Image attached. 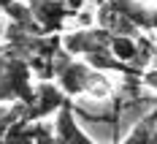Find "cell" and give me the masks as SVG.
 Listing matches in <instances>:
<instances>
[{"mask_svg":"<svg viewBox=\"0 0 157 144\" xmlns=\"http://www.w3.org/2000/svg\"><path fill=\"white\" fill-rule=\"evenodd\" d=\"M152 144H157V125H155V130H152Z\"/></svg>","mask_w":157,"mask_h":144,"instance_id":"obj_14","label":"cell"},{"mask_svg":"<svg viewBox=\"0 0 157 144\" xmlns=\"http://www.w3.org/2000/svg\"><path fill=\"white\" fill-rule=\"evenodd\" d=\"M109 52H111V57H117L119 63H125V65H130V68H136V71H141V68H138V41H136V38H127V35H111ZM141 74H144V71H141Z\"/></svg>","mask_w":157,"mask_h":144,"instance_id":"obj_7","label":"cell"},{"mask_svg":"<svg viewBox=\"0 0 157 144\" xmlns=\"http://www.w3.org/2000/svg\"><path fill=\"white\" fill-rule=\"evenodd\" d=\"M109 41L111 35L103 27H84L60 35V49L71 57H87L95 52H109Z\"/></svg>","mask_w":157,"mask_h":144,"instance_id":"obj_4","label":"cell"},{"mask_svg":"<svg viewBox=\"0 0 157 144\" xmlns=\"http://www.w3.org/2000/svg\"><path fill=\"white\" fill-rule=\"evenodd\" d=\"M141 84H146L149 90H157V68L144 71V74H141Z\"/></svg>","mask_w":157,"mask_h":144,"instance_id":"obj_11","label":"cell"},{"mask_svg":"<svg viewBox=\"0 0 157 144\" xmlns=\"http://www.w3.org/2000/svg\"><path fill=\"white\" fill-rule=\"evenodd\" d=\"M54 136L60 139V144H95L84 130H81V125L76 122V114H73V103L68 101L65 106H60L57 109V114H54Z\"/></svg>","mask_w":157,"mask_h":144,"instance_id":"obj_6","label":"cell"},{"mask_svg":"<svg viewBox=\"0 0 157 144\" xmlns=\"http://www.w3.org/2000/svg\"><path fill=\"white\" fill-rule=\"evenodd\" d=\"M149 33H157V8H149Z\"/></svg>","mask_w":157,"mask_h":144,"instance_id":"obj_12","label":"cell"},{"mask_svg":"<svg viewBox=\"0 0 157 144\" xmlns=\"http://www.w3.org/2000/svg\"><path fill=\"white\" fill-rule=\"evenodd\" d=\"M30 65L14 54L11 49L0 46V101H16V103H30L33 98V82H30Z\"/></svg>","mask_w":157,"mask_h":144,"instance_id":"obj_1","label":"cell"},{"mask_svg":"<svg viewBox=\"0 0 157 144\" xmlns=\"http://www.w3.org/2000/svg\"><path fill=\"white\" fill-rule=\"evenodd\" d=\"M103 3H111V0H103Z\"/></svg>","mask_w":157,"mask_h":144,"instance_id":"obj_16","label":"cell"},{"mask_svg":"<svg viewBox=\"0 0 157 144\" xmlns=\"http://www.w3.org/2000/svg\"><path fill=\"white\" fill-rule=\"evenodd\" d=\"M54 79H57V87L63 90L65 98H73L92 90L95 82H100V74L92 71L84 60H73L71 54H65L60 49L54 57Z\"/></svg>","mask_w":157,"mask_h":144,"instance_id":"obj_2","label":"cell"},{"mask_svg":"<svg viewBox=\"0 0 157 144\" xmlns=\"http://www.w3.org/2000/svg\"><path fill=\"white\" fill-rule=\"evenodd\" d=\"M25 3L44 35H60L65 30V19L73 16L63 0H25Z\"/></svg>","mask_w":157,"mask_h":144,"instance_id":"obj_5","label":"cell"},{"mask_svg":"<svg viewBox=\"0 0 157 144\" xmlns=\"http://www.w3.org/2000/svg\"><path fill=\"white\" fill-rule=\"evenodd\" d=\"M11 3H14V0H0V11H6V8H8Z\"/></svg>","mask_w":157,"mask_h":144,"instance_id":"obj_13","label":"cell"},{"mask_svg":"<svg viewBox=\"0 0 157 144\" xmlns=\"http://www.w3.org/2000/svg\"><path fill=\"white\" fill-rule=\"evenodd\" d=\"M71 98L63 95V90L52 82H41L38 87H33V98L30 103H22L25 112H22V120L25 122H44L46 117H54L60 106H65Z\"/></svg>","mask_w":157,"mask_h":144,"instance_id":"obj_3","label":"cell"},{"mask_svg":"<svg viewBox=\"0 0 157 144\" xmlns=\"http://www.w3.org/2000/svg\"><path fill=\"white\" fill-rule=\"evenodd\" d=\"M33 130H35V144H60V139L54 136L49 122H35Z\"/></svg>","mask_w":157,"mask_h":144,"instance_id":"obj_10","label":"cell"},{"mask_svg":"<svg viewBox=\"0 0 157 144\" xmlns=\"http://www.w3.org/2000/svg\"><path fill=\"white\" fill-rule=\"evenodd\" d=\"M155 125H157V106L149 114H144L141 120L133 125V130L125 136L122 144H152V130H155Z\"/></svg>","mask_w":157,"mask_h":144,"instance_id":"obj_8","label":"cell"},{"mask_svg":"<svg viewBox=\"0 0 157 144\" xmlns=\"http://www.w3.org/2000/svg\"><path fill=\"white\" fill-rule=\"evenodd\" d=\"M35 122H25V120H16L14 125H8L6 133L0 136V144H35Z\"/></svg>","mask_w":157,"mask_h":144,"instance_id":"obj_9","label":"cell"},{"mask_svg":"<svg viewBox=\"0 0 157 144\" xmlns=\"http://www.w3.org/2000/svg\"><path fill=\"white\" fill-rule=\"evenodd\" d=\"M152 57H155V60H157V44H155V46H152Z\"/></svg>","mask_w":157,"mask_h":144,"instance_id":"obj_15","label":"cell"}]
</instances>
